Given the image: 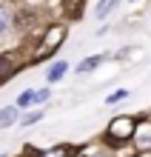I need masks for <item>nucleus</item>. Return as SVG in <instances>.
I'll return each instance as SVG.
<instances>
[{
    "label": "nucleus",
    "instance_id": "f257e3e1",
    "mask_svg": "<svg viewBox=\"0 0 151 157\" xmlns=\"http://www.w3.org/2000/svg\"><path fill=\"white\" fill-rule=\"evenodd\" d=\"M66 37H69V26H63V23H49L46 26V32H43V37L40 43H37V52L32 54L26 63H43L46 57H54V54L60 52V46L66 43Z\"/></svg>",
    "mask_w": 151,
    "mask_h": 157
},
{
    "label": "nucleus",
    "instance_id": "f03ea898",
    "mask_svg": "<svg viewBox=\"0 0 151 157\" xmlns=\"http://www.w3.org/2000/svg\"><path fill=\"white\" fill-rule=\"evenodd\" d=\"M134 132H137V117L134 114H117L111 123L106 126L103 132V143L106 146H126L128 140H134Z\"/></svg>",
    "mask_w": 151,
    "mask_h": 157
},
{
    "label": "nucleus",
    "instance_id": "7ed1b4c3",
    "mask_svg": "<svg viewBox=\"0 0 151 157\" xmlns=\"http://www.w3.org/2000/svg\"><path fill=\"white\" fill-rule=\"evenodd\" d=\"M20 66H23V60L17 57L14 52H0V86L12 80L17 71H20Z\"/></svg>",
    "mask_w": 151,
    "mask_h": 157
},
{
    "label": "nucleus",
    "instance_id": "20e7f679",
    "mask_svg": "<svg viewBox=\"0 0 151 157\" xmlns=\"http://www.w3.org/2000/svg\"><path fill=\"white\" fill-rule=\"evenodd\" d=\"M77 154V149L69 143H60V146H49V149L43 151H34V157H74Z\"/></svg>",
    "mask_w": 151,
    "mask_h": 157
},
{
    "label": "nucleus",
    "instance_id": "39448f33",
    "mask_svg": "<svg viewBox=\"0 0 151 157\" xmlns=\"http://www.w3.org/2000/svg\"><path fill=\"white\" fill-rule=\"evenodd\" d=\"M66 71H69V63H66V60L51 63L49 71H46V86H51V83H60V80L66 77Z\"/></svg>",
    "mask_w": 151,
    "mask_h": 157
},
{
    "label": "nucleus",
    "instance_id": "423d86ee",
    "mask_svg": "<svg viewBox=\"0 0 151 157\" xmlns=\"http://www.w3.org/2000/svg\"><path fill=\"white\" fill-rule=\"evenodd\" d=\"M103 60H106V54H91V57H86V60H80V63H77V69H74V71H77L80 77H83V75H91V71L97 69V66H100Z\"/></svg>",
    "mask_w": 151,
    "mask_h": 157
},
{
    "label": "nucleus",
    "instance_id": "0eeeda50",
    "mask_svg": "<svg viewBox=\"0 0 151 157\" xmlns=\"http://www.w3.org/2000/svg\"><path fill=\"white\" fill-rule=\"evenodd\" d=\"M83 9H86V0H66L63 3V14L69 17V20H80Z\"/></svg>",
    "mask_w": 151,
    "mask_h": 157
},
{
    "label": "nucleus",
    "instance_id": "6e6552de",
    "mask_svg": "<svg viewBox=\"0 0 151 157\" xmlns=\"http://www.w3.org/2000/svg\"><path fill=\"white\" fill-rule=\"evenodd\" d=\"M17 123V106H3L0 109V128H9Z\"/></svg>",
    "mask_w": 151,
    "mask_h": 157
},
{
    "label": "nucleus",
    "instance_id": "1a4fd4ad",
    "mask_svg": "<svg viewBox=\"0 0 151 157\" xmlns=\"http://www.w3.org/2000/svg\"><path fill=\"white\" fill-rule=\"evenodd\" d=\"M117 6H120V0H103V3L94 9V17H97V20H103V17H108Z\"/></svg>",
    "mask_w": 151,
    "mask_h": 157
},
{
    "label": "nucleus",
    "instance_id": "9d476101",
    "mask_svg": "<svg viewBox=\"0 0 151 157\" xmlns=\"http://www.w3.org/2000/svg\"><path fill=\"white\" fill-rule=\"evenodd\" d=\"M12 12H9V9L3 6V9H0V34H9V32H12L14 29V20H12Z\"/></svg>",
    "mask_w": 151,
    "mask_h": 157
},
{
    "label": "nucleus",
    "instance_id": "9b49d317",
    "mask_svg": "<svg viewBox=\"0 0 151 157\" xmlns=\"http://www.w3.org/2000/svg\"><path fill=\"white\" fill-rule=\"evenodd\" d=\"M17 109H29V106H34V89H26V91H20L17 94V103H14Z\"/></svg>",
    "mask_w": 151,
    "mask_h": 157
},
{
    "label": "nucleus",
    "instance_id": "f8f14e48",
    "mask_svg": "<svg viewBox=\"0 0 151 157\" xmlns=\"http://www.w3.org/2000/svg\"><path fill=\"white\" fill-rule=\"evenodd\" d=\"M49 97H51V86H46V89H34V106L49 103Z\"/></svg>",
    "mask_w": 151,
    "mask_h": 157
},
{
    "label": "nucleus",
    "instance_id": "ddd939ff",
    "mask_svg": "<svg viewBox=\"0 0 151 157\" xmlns=\"http://www.w3.org/2000/svg\"><path fill=\"white\" fill-rule=\"evenodd\" d=\"M128 94H131L128 89H117V91H111V94L106 97V103H108V106H114V103H120V100H126Z\"/></svg>",
    "mask_w": 151,
    "mask_h": 157
},
{
    "label": "nucleus",
    "instance_id": "4468645a",
    "mask_svg": "<svg viewBox=\"0 0 151 157\" xmlns=\"http://www.w3.org/2000/svg\"><path fill=\"white\" fill-rule=\"evenodd\" d=\"M40 120H43V112L37 109V112H29V114L20 120V126H34V123H40Z\"/></svg>",
    "mask_w": 151,
    "mask_h": 157
},
{
    "label": "nucleus",
    "instance_id": "2eb2a0df",
    "mask_svg": "<svg viewBox=\"0 0 151 157\" xmlns=\"http://www.w3.org/2000/svg\"><path fill=\"white\" fill-rule=\"evenodd\" d=\"M3 6H6V3H3V0H0V9H3Z\"/></svg>",
    "mask_w": 151,
    "mask_h": 157
}]
</instances>
